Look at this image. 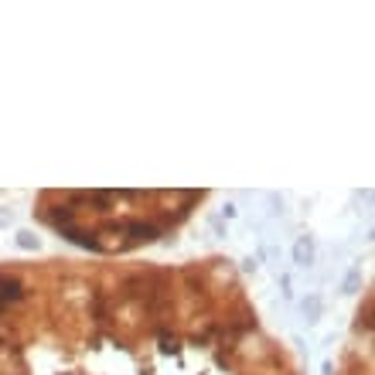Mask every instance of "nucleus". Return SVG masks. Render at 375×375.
<instances>
[{"mask_svg":"<svg viewBox=\"0 0 375 375\" xmlns=\"http://www.w3.org/2000/svg\"><path fill=\"white\" fill-rule=\"evenodd\" d=\"M294 263H297V266H311V263H314V239H311V236H297Z\"/></svg>","mask_w":375,"mask_h":375,"instance_id":"f257e3e1","label":"nucleus"},{"mask_svg":"<svg viewBox=\"0 0 375 375\" xmlns=\"http://www.w3.org/2000/svg\"><path fill=\"white\" fill-rule=\"evenodd\" d=\"M304 317H307V321H317V317H321V297L317 294H311L304 300Z\"/></svg>","mask_w":375,"mask_h":375,"instance_id":"f03ea898","label":"nucleus"},{"mask_svg":"<svg viewBox=\"0 0 375 375\" xmlns=\"http://www.w3.org/2000/svg\"><path fill=\"white\" fill-rule=\"evenodd\" d=\"M20 249H35V246H38V239H31V232H20Z\"/></svg>","mask_w":375,"mask_h":375,"instance_id":"7ed1b4c3","label":"nucleus"}]
</instances>
